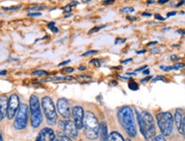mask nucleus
Masks as SVG:
<instances>
[{"mask_svg":"<svg viewBox=\"0 0 185 141\" xmlns=\"http://www.w3.org/2000/svg\"><path fill=\"white\" fill-rule=\"evenodd\" d=\"M142 114V119L144 121V137L147 140H153L155 137V126L154 121H153V116L147 111H143Z\"/></svg>","mask_w":185,"mask_h":141,"instance_id":"obj_6","label":"nucleus"},{"mask_svg":"<svg viewBox=\"0 0 185 141\" xmlns=\"http://www.w3.org/2000/svg\"><path fill=\"white\" fill-rule=\"evenodd\" d=\"M71 62V60H67V61H64V62H60L59 64H58V66H64V65H67L68 63H70V62Z\"/></svg>","mask_w":185,"mask_h":141,"instance_id":"obj_38","label":"nucleus"},{"mask_svg":"<svg viewBox=\"0 0 185 141\" xmlns=\"http://www.w3.org/2000/svg\"><path fill=\"white\" fill-rule=\"evenodd\" d=\"M167 2H169V0H159V1H158V4H164L165 3H167Z\"/></svg>","mask_w":185,"mask_h":141,"instance_id":"obj_47","label":"nucleus"},{"mask_svg":"<svg viewBox=\"0 0 185 141\" xmlns=\"http://www.w3.org/2000/svg\"><path fill=\"white\" fill-rule=\"evenodd\" d=\"M106 25H103V26H99V27H94V28H92V29H90V31L88 32L89 34H91V33H97L99 32L100 29L106 28Z\"/></svg>","mask_w":185,"mask_h":141,"instance_id":"obj_24","label":"nucleus"},{"mask_svg":"<svg viewBox=\"0 0 185 141\" xmlns=\"http://www.w3.org/2000/svg\"><path fill=\"white\" fill-rule=\"evenodd\" d=\"M126 41V40L124 39V40H121V39H119V38H118L116 40V41H115V44L117 45V44H118V43H124Z\"/></svg>","mask_w":185,"mask_h":141,"instance_id":"obj_43","label":"nucleus"},{"mask_svg":"<svg viewBox=\"0 0 185 141\" xmlns=\"http://www.w3.org/2000/svg\"><path fill=\"white\" fill-rule=\"evenodd\" d=\"M2 119H4L3 117H2V115H1V113H0V121H2Z\"/></svg>","mask_w":185,"mask_h":141,"instance_id":"obj_60","label":"nucleus"},{"mask_svg":"<svg viewBox=\"0 0 185 141\" xmlns=\"http://www.w3.org/2000/svg\"><path fill=\"white\" fill-rule=\"evenodd\" d=\"M54 26H55V22H54V21H51V22H49V23L47 24V28H50V29L52 28H53Z\"/></svg>","mask_w":185,"mask_h":141,"instance_id":"obj_42","label":"nucleus"},{"mask_svg":"<svg viewBox=\"0 0 185 141\" xmlns=\"http://www.w3.org/2000/svg\"><path fill=\"white\" fill-rule=\"evenodd\" d=\"M84 134L88 139H96L99 135V123L94 113L87 112L83 121Z\"/></svg>","mask_w":185,"mask_h":141,"instance_id":"obj_2","label":"nucleus"},{"mask_svg":"<svg viewBox=\"0 0 185 141\" xmlns=\"http://www.w3.org/2000/svg\"><path fill=\"white\" fill-rule=\"evenodd\" d=\"M154 18L156 19V20H158V21H164L166 20V18L163 17L161 15H159V14H155L154 15Z\"/></svg>","mask_w":185,"mask_h":141,"instance_id":"obj_32","label":"nucleus"},{"mask_svg":"<svg viewBox=\"0 0 185 141\" xmlns=\"http://www.w3.org/2000/svg\"><path fill=\"white\" fill-rule=\"evenodd\" d=\"M58 127L65 134H67L73 139L76 138L77 136H78V128L76 127L75 122H73L72 121L69 120V119L59 121Z\"/></svg>","mask_w":185,"mask_h":141,"instance_id":"obj_7","label":"nucleus"},{"mask_svg":"<svg viewBox=\"0 0 185 141\" xmlns=\"http://www.w3.org/2000/svg\"><path fill=\"white\" fill-rule=\"evenodd\" d=\"M114 2H115V0H104L103 2H102V5H111V4H112Z\"/></svg>","mask_w":185,"mask_h":141,"instance_id":"obj_31","label":"nucleus"},{"mask_svg":"<svg viewBox=\"0 0 185 141\" xmlns=\"http://www.w3.org/2000/svg\"><path fill=\"white\" fill-rule=\"evenodd\" d=\"M184 66H185V64H184V63H182V62H179V63L174 64L172 67H173V69L177 70V69H182V68H183Z\"/></svg>","mask_w":185,"mask_h":141,"instance_id":"obj_29","label":"nucleus"},{"mask_svg":"<svg viewBox=\"0 0 185 141\" xmlns=\"http://www.w3.org/2000/svg\"><path fill=\"white\" fill-rule=\"evenodd\" d=\"M108 139L109 140H115V141H117V140L123 141L124 140V138H123L118 132H112L109 134Z\"/></svg>","mask_w":185,"mask_h":141,"instance_id":"obj_17","label":"nucleus"},{"mask_svg":"<svg viewBox=\"0 0 185 141\" xmlns=\"http://www.w3.org/2000/svg\"><path fill=\"white\" fill-rule=\"evenodd\" d=\"M33 76H42V75H49V73L45 71V70H36L32 73Z\"/></svg>","mask_w":185,"mask_h":141,"instance_id":"obj_23","label":"nucleus"},{"mask_svg":"<svg viewBox=\"0 0 185 141\" xmlns=\"http://www.w3.org/2000/svg\"><path fill=\"white\" fill-rule=\"evenodd\" d=\"M152 79H153V76H148V77L144 78V79L141 80V82H142V83H145V82H147L149 80H152Z\"/></svg>","mask_w":185,"mask_h":141,"instance_id":"obj_37","label":"nucleus"},{"mask_svg":"<svg viewBox=\"0 0 185 141\" xmlns=\"http://www.w3.org/2000/svg\"><path fill=\"white\" fill-rule=\"evenodd\" d=\"M43 121L42 114H41L40 109L38 110L31 112V125L33 128H37L40 126Z\"/></svg>","mask_w":185,"mask_h":141,"instance_id":"obj_12","label":"nucleus"},{"mask_svg":"<svg viewBox=\"0 0 185 141\" xmlns=\"http://www.w3.org/2000/svg\"><path fill=\"white\" fill-rule=\"evenodd\" d=\"M46 9V6L44 4H33V5L30 6L29 8L26 9L28 12H33V11H40L41 9Z\"/></svg>","mask_w":185,"mask_h":141,"instance_id":"obj_18","label":"nucleus"},{"mask_svg":"<svg viewBox=\"0 0 185 141\" xmlns=\"http://www.w3.org/2000/svg\"><path fill=\"white\" fill-rule=\"evenodd\" d=\"M2 140H3V138H2L1 134H0V141H2Z\"/></svg>","mask_w":185,"mask_h":141,"instance_id":"obj_61","label":"nucleus"},{"mask_svg":"<svg viewBox=\"0 0 185 141\" xmlns=\"http://www.w3.org/2000/svg\"><path fill=\"white\" fill-rule=\"evenodd\" d=\"M126 75H136V73L135 72H133V73H125Z\"/></svg>","mask_w":185,"mask_h":141,"instance_id":"obj_55","label":"nucleus"},{"mask_svg":"<svg viewBox=\"0 0 185 141\" xmlns=\"http://www.w3.org/2000/svg\"><path fill=\"white\" fill-rule=\"evenodd\" d=\"M78 69H79V70H85V69H86V67H79L78 68Z\"/></svg>","mask_w":185,"mask_h":141,"instance_id":"obj_58","label":"nucleus"},{"mask_svg":"<svg viewBox=\"0 0 185 141\" xmlns=\"http://www.w3.org/2000/svg\"><path fill=\"white\" fill-rule=\"evenodd\" d=\"M184 3H185V0H182V1H180L179 3L177 4V5H176V7H180V6H182V4H183Z\"/></svg>","mask_w":185,"mask_h":141,"instance_id":"obj_49","label":"nucleus"},{"mask_svg":"<svg viewBox=\"0 0 185 141\" xmlns=\"http://www.w3.org/2000/svg\"><path fill=\"white\" fill-rule=\"evenodd\" d=\"M19 106H20V98L16 94H12L9 98L8 103V111H7V117L9 120H11L16 116Z\"/></svg>","mask_w":185,"mask_h":141,"instance_id":"obj_8","label":"nucleus"},{"mask_svg":"<svg viewBox=\"0 0 185 141\" xmlns=\"http://www.w3.org/2000/svg\"><path fill=\"white\" fill-rule=\"evenodd\" d=\"M72 138L69 137L67 134H65L64 133H61V132H58L57 134V137H55V139L54 140H58V141H70Z\"/></svg>","mask_w":185,"mask_h":141,"instance_id":"obj_19","label":"nucleus"},{"mask_svg":"<svg viewBox=\"0 0 185 141\" xmlns=\"http://www.w3.org/2000/svg\"><path fill=\"white\" fill-rule=\"evenodd\" d=\"M164 80H165V77L162 76V75H159V76L155 77L154 79L153 80V82H156L158 81H164Z\"/></svg>","mask_w":185,"mask_h":141,"instance_id":"obj_35","label":"nucleus"},{"mask_svg":"<svg viewBox=\"0 0 185 141\" xmlns=\"http://www.w3.org/2000/svg\"><path fill=\"white\" fill-rule=\"evenodd\" d=\"M8 103H9V99L6 95H3L0 97V113H1L3 118H4L7 116Z\"/></svg>","mask_w":185,"mask_h":141,"instance_id":"obj_14","label":"nucleus"},{"mask_svg":"<svg viewBox=\"0 0 185 141\" xmlns=\"http://www.w3.org/2000/svg\"><path fill=\"white\" fill-rule=\"evenodd\" d=\"M127 19L128 20H130V21H135L136 17H135V16H128Z\"/></svg>","mask_w":185,"mask_h":141,"instance_id":"obj_53","label":"nucleus"},{"mask_svg":"<svg viewBox=\"0 0 185 141\" xmlns=\"http://www.w3.org/2000/svg\"><path fill=\"white\" fill-rule=\"evenodd\" d=\"M51 30H52V32H53V33H58V28H57L56 26H54V27H53V28H51Z\"/></svg>","mask_w":185,"mask_h":141,"instance_id":"obj_46","label":"nucleus"},{"mask_svg":"<svg viewBox=\"0 0 185 141\" xmlns=\"http://www.w3.org/2000/svg\"><path fill=\"white\" fill-rule=\"evenodd\" d=\"M142 16H148V17H149V16H152V14L151 13H142Z\"/></svg>","mask_w":185,"mask_h":141,"instance_id":"obj_52","label":"nucleus"},{"mask_svg":"<svg viewBox=\"0 0 185 141\" xmlns=\"http://www.w3.org/2000/svg\"><path fill=\"white\" fill-rule=\"evenodd\" d=\"M96 53H98V50H88V52L83 53L82 56V57H87V56H90V55H94V54H96Z\"/></svg>","mask_w":185,"mask_h":141,"instance_id":"obj_28","label":"nucleus"},{"mask_svg":"<svg viewBox=\"0 0 185 141\" xmlns=\"http://www.w3.org/2000/svg\"><path fill=\"white\" fill-rule=\"evenodd\" d=\"M157 44H158L157 41H154V42H150V43L147 44V46H151L152 45H157Z\"/></svg>","mask_w":185,"mask_h":141,"instance_id":"obj_54","label":"nucleus"},{"mask_svg":"<svg viewBox=\"0 0 185 141\" xmlns=\"http://www.w3.org/2000/svg\"><path fill=\"white\" fill-rule=\"evenodd\" d=\"M99 136L102 140H108V128L106 122H101L99 124Z\"/></svg>","mask_w":185,"mask_h":141,"instance_id":"obj_16","label":"nucleus"},{"mask_svg":"<svg viewBox=\"0 0 185 141\" xmlns=\"http://www.w3.org/2000/svg\"><path fill=\"white\" fill-rule=\"evenodd\" d=\"M72 80H75L74 77L65 76V77H57V78H53V79H45L44 81H72Z\"/></svg>","mask_w":185,"mask_h":141,"instance_id":"obj_21","label":"nucleus"},{"mask_svg":"<svg viewBox=\"0 0 185 141\" xmlns=\"http://www.w3.org/2000/svg\"><path fill=\"white\" fill-rule=\"evenodd\" d=\"M55 133L52 128L45 127L39 133L38 137L36 138L37 141H51L55 139Z\"/></svg>","mask_w":185,"mask_h":141,"instance_id":"obj_11","label":"nucleus"},{"mask_svg":"<svg viewBox=\"0 0 185 141\" xmlns=\"http://www.w3.org/2000/svg\"><path fill=\"white\" fill-rule=\"evenodd\" d=\"M121 13H133L135 11V9L133 7H125L121 9Z\"/></svg>","mask_w":185,"mask_h":141,"instance_id":"obj_26","label":"nucleus"},{"mask_svg":"<svg viewBox=\"0 0 185 141\" xmlns=\"http://www.w3.org/2000/svg\"><path fill=\"white\" fill-rule=\"evenodd\" d=\"M57 109L60 116L64 119H69L71 116L69 101L65 98H61L57 100Z\"/></svg>","mask_w":185,"mask_h":141,"instance_id":"obj_9","label":"nucleus"},{"mask_svg":"<svg viewBox=\"0 0 185 141\" xmlns=\"http://www.w3.org/2000/svg\"><path fill=\"white\" fill-rule=\"evenodd\" d=\"M28 117V107L26 104H21L16 114V119L14 121V127L16 130H22L27 127Z\"/></svg>","mask_w":185,"mask_h":141,"instance_id":"obj_5","label":"nucleus"},{"mask_svg":"<svg viewBox=\"0 0 185 141\" xmlns=\"http://www.w3.org/2000/svg\"><path fill=\"white\" fill-rule=\"evenodd\" d=\"M144 53H146V50H137V52H136V54H138V55H140V54H144Z\"/></svg>","mask_w":185,"mask_h":141,"instance_id":"obj_51","label":"nucleus"},{"mask_svg":"<svg viewBox=\"0 0 185 141\" xmlns=\"http://www.w3.org/2000/svg\"><path fill=\"white\" fill-rule=\"evenodd\" d=\"M171 60H178L179 59V57H177V56H175V55H172L171 56Z\"/></svg>","mask_w":185,"mask_h":141,"instance_id":"obj_50","label":"nucleus"},{"mask_svg":"<svg viewBox=\"0 0 185 141\" xmlns=\"http://www.w3.org/2000/svg\"><path fill=\"white\" fill-rule=\"evenodd\" d=\"M132 58H129V59H127V60H123V61H122V63L123 64H125V63H128V62H132Z\"/></svg>","mask_w":185,"mask_h":141,"instance_id":"obj_45","label":"nucleus"},{"mask_svg":"<svg viewBox=\"0 0 185 141\" xmlns=\"http://www.w3.org/2000/svg\"><path fill=\"white\" fill-rule=\"evenodd\" d=\"M78 4H79V3L77 1H74V2H72V3L67 4L66 6H64V8H63V9H64V13H70V12H71V9L73 8V7L78 5Z\"/></svg>","mask_w":185,"mask_h":141,"instance_id":"obj_20","label":"nucleus"},{"mask_svg":"<svg viewBox=\"0 0 185 141\" xmlns=\"http://www.w3.org/2000/svg\"><path fill=\"white\" fill-rule=\"evenodd\" d=\"M118 117L122 127L129 136L134 138L136 136V127L133 109L129 106H124L118 110Z\"/></svg>","mask_w":185,"mask_h":141,"instance_id":"obj_1","label":"nucleus"},{"mask_svg":"<svg viewBox=\"0 0 185 141\" xmlns=\"http://www.w3.org/2000/svg\"><path fill=\"white\" fill-rule=\"evenodd\" d=\"M176 15H177V12H176V11H171V12H169V13H167L166 16H167V17H170V16H176Z\"/></svg>","mask_w":185,"mask_h":141,"instance_id":"obj_41","label":"nucleus"},{"mask_svg":"<svg viewBox=\"0 0 185 141\" xmlns=\"http://www.w3.org/2000/svg\"><path fill=\"white\" fill-rule=\"evenodd\" d=\"M41 104H42V109L46 117V120H47V122L50 125L56 124L57 120V111H56V107L52 98L50 97H44L41 100Z\"/></svg>","mask_w":185,"mask_h":141,"instance_id":"obj_4","label":"nucleus"},{"mask_svg":"<svg viewBox=\"0 0 185 141\" xmlns=\"http://www.w3.org/2000/svg\"><path fill=\"white\" fill-rule=\"evenodd\" d=\"M90 1H92V0H82L83 3H88V2H90Z\"/></svg>","mask_w":185,"mask_h":141,"instance_id":"obj_59","label":"nucleus"},{"mask_svg":"<svg viewBox=\"0 0 185 141\" xmlns=\"http://www.w3.org/2000/svg\"><path fill=\"white\" fill-rule=\"evenodd\" d=\"M72 116L74 118V122L76 127L79 129L83 128V121H84V110L81 106H75L72 109Z\"/></svg>","mask_w":185,"mask_h":141,"instance_id":"obj_10","label":"nucleus"},{"mask_svg":"<svg viewBox=\"0 0 185 141\" xmlns=\"http://www.w3.org/2000/svg\"><path fill=\"white\" fill-rule=\"evenodd\" d=\"M29 104H30V109L31 112L40 109V101H39L38 97L36 95H31L30 97V100H29Z\"/></svg>","mask_w":185,"mask_h":141,"instance_id":"obj_15","label":"nucleus"},{"mask_svg":"<svg viewBox=\"0 0 185 141\" xmlns=\"http://www.w3.org/2000/svg\"><path fill=\"white\" fill-rule=\"evenodd\" d=\"M149 73H150V71H149V69H148L147 68L146 69V70L145 69L142 70V74L143 75H148V74H149Z\"/></svg>","mask_w":185,"mask_h":141,"instance_id":"obj_44","label":"nucleus"},{"mask_svg":"<svg viewBox=\"0 0 185 141\" xmlns=\"http://www.w3.org/2000/svg\"><path fill=\"white\" fill-rule=\"evenodd\" d=\"M147 68V65H145V66H142V67H141V68H139V69H135V71L134 72H140V71H142V70H144V69H146Z\"/></svg>","mask_w":185,"mask_h":141,"instance_id":"obj_39","label":"nucleus"},{"mask_svg":"<svg viewBox=\"0 0 185 141\" xmlns=\"http://www.w3.org/2000/svg\"><path fill=\"white\" fill-rule=\"evenodd\" d=\"M6 73H7L6 70H2V71H0V75H4L6 74Z\"/></svg>","mask_w":185,"mask_h":141,"instance_id":"obj_56","label":"nucleus"},{"mask_svg":"<svg viewBox=\"0 0 185 141\" xmlns=\"http://www.w3.org/2000/svg\"><path fill=\"white\" fill-rule=\"evenodd\" d=\"M182 134L184 136L185 138V117L183 118V122H182Z\"/></svg>","mask_w":185,"mask_h":141,"instance_id":"obj_40","label":"nucleus"},{"mask_svg":"<svg viewBox=\"0 0 185 141\" xmlns=\"http://www.w3.org/2000/svg\"><path fill=\"white\" fill-rule=\"evenodd\" d=\"M147 3L148 4H153V3H154V1H153V0H147Z\"/></svg>","mask_w":185,"mask_h":141,"instance_id":"obj_57","label":"nucleus"},{"mask_svg":"<svg viewBox=\"0 0 185 141\" xmlns=\"http://www.w3.org/2000/svg\"><path fill=\"white\" fill-rule=\"evenodd\" d=\"M182 122H183V117H182V111L181 109H177L176 113H175V123L177 127L178 132L182 133Z\"/></svg>","mask_w":185,"mask_h":141,"instance_id":"obj_13","label":"nucleus"},{"mask_svg":"<svg viewBox=\"0 0 185 141\" xmlns=\"http://www.w3.org/2000/svg\"><path fill=\"white\" fill-rule=\"evenodd\" d=\"M159 130L164 136H170L173 131V116L170 112H160L156 116Z\"/></svg>","mask_w":185,"mask_h":141,"instance_id":"obj_3","label":"nucleus"},{"mask_svg":"<svg viewBox=\"0 0 185 141\" xmlns=\"http://www.w3.org/2000/svg\"><path fill=\"white\" fill-rule=\"evenodd\" d=\"M90 64H94L96 67H100L101 66V62L99 59H97V58H94V59H92V61H90L89 62Z\"/></svg>","mask_w":185,"mask_h":141,"instance_id":"obj_27","label":"nucleus"},{"mask_svg":"<svg viewBox=\"0 0 185 141\" xmlns=\"http://www.w3.org/2000/svg\"><path fill=\"white\" fill-rule=\"evenodd\" d=\"M62 71H63V72H65V73H72L73 71H74V69H73V68L67 67V68H65V69H63Z\"/></svg>","mask_w":185,"mask_h":141,"instance_id":"obj_36","label":"nucleus"},{"mask_svg":"<svg viewBox=\"0 0 185 141\" xmlns=\"http://www.w3.org/2000/svg\"><path fill=\"white\" fill-rule=\"evenodd\" d=\"M128 86H129V88H130V90H132V91H137V90L139 89L138 84L136 83L135 81H133L132 79H131V81H130V82H129Z\"/></svg>","mask_w":185,"mask_h":141,"instance_id":"obj_22","label":"nucleus"},{"mask_svg":"<svg viewBox=\"0 0 185 141\" xmlns=\"http://www.w3.org/2000/svg\"><path fill=\"white\" fill-rule=\"evenodd\" d=\"M28 16H32V17H36V16H40L41 13L40 12H31V13L28 14Z\"/></svg>","mask_w":185,"mask_h":141,"instance_id":"obj_34","label":"nucleus"},{"mask_svg":"<svg viewBox=\"0 0 185 141\" xmlns=\"http://www.w3.org/2000/svg\"><path fill=\"white\" fill-rule=\"evenodd\" d=\"M160 69L162 70H164V71H170V70L173 69V67L172 66H164V65H162V66H160Z\"/></svg>","mask_w":185,"mask_h":141,"instance_id":"obj_33","label":"nucleus"},{"mask_svg":"<svg viewBox=\"0 0 185 141\" xmlns=\"http://www.w3.org/2000/svg\"><path fill=\"white\" fill-rule=\"evenodd\" d=\"M21 8V5H16V6H10V7H2L4 10H17Z\"/></svg>","mask_w":185,"mask_h":141,"instance_id":"obj_25","label":"nucleus"},{"mask_svg":"<svg viewBox=\"0 0 185 141\" xmlns=\"http://www.w3.org/2000/svg\"><path fill=\"white\" fill-rule=\"evenodd\" d=\"M177 33H179V34H182V35H185V30H182V29H179V30L177 31Z\"/></svg>","mask_w":185,"mask_h":141,"instance_id":"obj_48","label":"nucleus"},{"mask_svg":"<svg viewBox=\"0 0 185 141\" xmlns=\"http://www.w3.org/2000/svg\"><path fill=\"white\" fill-rule=\"evenodd\" d=\"M154 140H156V141H165V138L163 134L157 135L154 137Z\"/></svg>","mask_w":185,"mask_h":141,"instance_id":"obj_30","label":"nucleus"}]
</instances>
